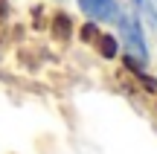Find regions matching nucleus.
<instances>
[{
    "instance_id": "nucleus-1",
    "label": "nucleus",
    "mask_w": 157,
    "mask_h": 154,
    "mask_svg": "<svg viewBox=\"0 0 157 154\" xmlns=\"http://www.w3.org/2000/svg\"><path fill=\"white\" fill-rule=\"evenodd\" d=\"M119 32H122V50L128 52V58L146 64L148 61V50H146V38H143L140 23H137L131 15H122L119 17Z\"/></svg>"
},
{
    "instance_id": "nucleus-2",
    "label": "nucleus",
    "mask_w": 157,
    "mask_h": 154,
    "mask_svg": "<svg viewBox=\"0 0 157 154\" xmlns=\"http://www.w3.org/2000/svg\"><path fill=\"white\" fill-rule=\"evenodd\" d=\"M82 38H84V41H90V44H93L105 58H113V55H117V41H113L111 35L99 32L96 26H84V29H82Z\"/></svg>"
},
{
    "instance_id": "nucleus-3",
    "label": "nucleus",
    "mask_w": 157,
    "mask_h": 154,
    "mask_svg": "<svg viewBox=\"0 0 157 154\" xmlns=\"http://www.w3.org/2000/svg\"><path fill=\"white\" fill-rule=\"evenodd\" d=\"M78 6L93 21H111L117 15V0H78Z\"/></svg>"
},
{
    "instance_id": "nucleus-4",
    "label": "nucleus",
    "mask_w": 157,
    "mask_h": 154,
    "mask_svg": "<svg viewBox=\"0 0 157 154\" xmlns=\"http://www.w3.org/2000/svg\"><path fill=\"white\" fill-rule=\"evenodd\" d=\"M52 32H56V38L67 41L70 32H73V26H70V17H67V15H52Z\"/></svg>"
},
{
    "instance_id": "nucleus-5",
    "label": "nucleus",
    "mask_w": 157,
    "mask_h": 154,
    "mask_svg": "<svg viewBox=\"0 0 157 154\" xmlns=\"http://www.w3.org/2000/svg\"><path fill=\"white\" fill-rule=\"evenodd\" d=\"M137 9H140V15L157 29V3L154 0H137Z\"/></svg>"
},
{
    "instance_id": "nucleus-6",
    "label": "nucleus",
    "mask_w": 157,
    "mask_h": 154,
    "mask_svg": "<svg viewBox=\"0 0 157 154\" xmlns=\"http://www.w3.org/2000/svg\"><path fill=\"white\" fill-rule=\"evenodd\" d=\"M3 17H6V6L0 3V21H3Z\"/></svg>"
}]
</instances>
